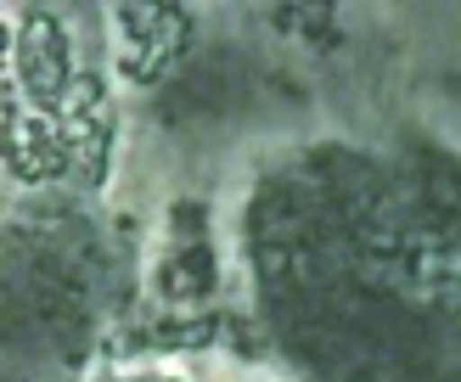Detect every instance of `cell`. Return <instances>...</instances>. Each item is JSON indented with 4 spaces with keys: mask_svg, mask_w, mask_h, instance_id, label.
I'll return each mask as SVG.
<instances>
[{
    "mask_svg": "<svg viewBox=\"0 0 461 382\" xmlns=\"http://www.w3.org/2000/svg\"><path fill=\"white\" fill-rule=\"evenodd\" d=\"M17 74L23 90L34 102H57L68 84V45H62V22L51 12H29L23 17V40H17Z\"/></svg>",
    "mask_w": 461,
    "mask_h": 382,
    "instance_id": "6da1fadb",
    "label": "cell"
},
{
    "mask_svg": "<svg viewBox=\"0 0 461 382\" xmlns=\"http://www.w3.org/2000/svg\"><path fill=\"white\" fill-rule=\"evenodd\" d=\"M6 157L23 180H51L68 157H62V129H51L45 119H12L6 135Z\"/></svg>",
    "mask_w": 461,
    "mask_h": 382,
    "instance_id": "7a4b0ae2",
    "label": "cell"
},
{
    "mask_svg": "<svg viewBox=\"0 0 461 382\" xmlns=\"http://www.w3.org/2000/svg\"><path fill=\"white\" fill-rule=\"evenodd\" d=\"M96 102H102L96 74H74L62 84V96H57V112H62V124H85L90 112H96Z\"/></svg>",
    "mask_w": 461,
    "mask_h": 382,
    "instance_id": "3957f363",
    "label": "cell"
},
{
    "mask_svg": "<svg viewBox=\"0 0 461 382\" xmlns=\"http://www.w3.org/2000/svg\"><path fill=\"white\" fill-rule=\"evenodd\" d=\"M158 67H164V51H158L152 40L130 45V57H124V74H130V79H158Z\"/></svg>",
    "mask_w": 461,
    "mask_h": 382,
    "instance_id": "277c9868",
    "label": "cell"
},
{
    "mask_svg": "<svg viewBox=\"0 0 461 382\" xmlns=\"http://www.w3.org/2000/svg\"><path fill=\"white\" fill-rule=\"evenodd\" d=\"M158 12H164V6H119V22H124V29H130L135 40H152Z\"/></svg>",
    "mask_w": 461,
    "mask_h": 382,
    "instance_id": "5b68a950",
    "label": "cell"
}]
</instances>
